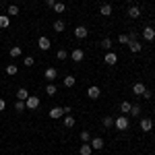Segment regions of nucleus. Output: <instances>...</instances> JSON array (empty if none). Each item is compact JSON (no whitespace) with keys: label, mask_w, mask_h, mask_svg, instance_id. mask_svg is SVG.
Segmentation results:
<instances>
[{"label":"nucleus","mask_w":155,"mask_h":155,"mask_svg":"<svg viewBox=\"0 0 155 155\" xmlns=\"http://www.w3.org/2000/svg\"><path fill=\"white\" fill-rule=\"evenodd\" d=\"M54 11L56 12H64V2H56V4H54Z\"/></svg>","instance_id":"36"},{"label":"nucleus","mask_w":155,"mask_h":155,"mask_svg":"<svg viewBox=\"0 0 155 155\" xmlns=\"http://www.w3.org/2000/svg\"><path fill=\"white\" fill-rule=\"evenodd\" d=\"M87 35H89V29H87L85 25H79V27H74V37H77V39H85Z\"/></svg>","instance_id":"6"},{"label":"nucleus","mask_w":155,"mask_h":155,"mask_svg":"<svg viewBox=\"0 0 155 155\" xmlns=\"http://www.w3.org/2000/svg\"><path fill=\"white\" fill-rule=\"evenodd\" d=\"M89 145H91L93 151H101V149H104V139H101V137H91Z\"/></svg>","instance_id":"4"},{"label":"nucleus","mask_w":155,"mask_h":155,"mask_svg":"<svg viewBox=\"0 0 155 155\" xmlns=\"http://www.w3.org/2000/svg\"><path fill=\"white\" fill-rule=\"evenodd\" d=\"M17 72H19V68H17V64H8V66H6V74H11V77H15Z\"/></svg>","instance_id":"30"},{"label":"nucleus","mask_w":155,"mask_h":155,"mask_svg":"<svg viewBox=\"0 0 155 155\" xmlns=\"http://www.w3.org/2000/svg\"><path fill=\"white\" fill-rule=\"evenodd\" d=\"M141 97H143V99H151V97H153V93H151L149 89H145V93H143Z\"/></svg>","instance_id":"38"},{"label":"nucleus","mask_w":155,"mask_h":155,"mask_svg":"<svg viewBox=\"0 0 155 155\" xmlns=\"http://www.w3.org/2000/svg\"><path fill=\"white\" fill-rule=\"evenodd\" d=\"M23 64H25V66H33V64H35L33 56H25V58H23Z\"/></svg>","instance_id":"35"},{"label":"nucleus","mask_w":155,"mask_h":155,"mask_svg":"<svg viewBox=\"0 0 155 155\" xmlns=\"http://www.w3.org/2000/svg\"><path fill=\"white\" fill-rule=\"evenodd\" d=\"M29 97V91L25 89V87H21V89H17V99H21V101H25Z\"/></svg>","instance_id":"24"},{"label":"nucleus","mask_w":155,"mask_h":155,"mask_svg":"<svg viewBox=\"0 0 155 155\" xmlns=\"http://www.w3.org/2000/svg\"><path fill=\"white\" fill-rule=\"evenodd\" d=\"M118 44H128V33H122L118 37Z\"/></svg>","instance_id":"37"},{"label":"nucleus","mask_w":155,"mask_h":155,"mask_svg":"<svg viewBox=\"0 0 155 155\" xmlns=\"http://www.w3.org/2000/svg\"><path fill=\"white\" fill-rule=\"evenodd\" d=\"M128 17H130V19H139V17H141V8H139L137 4H130V8H128Z\"/></svg>","instance_id":"14"},{"label":"nucleus","mask_w":155,"mask_h":155,"mask_svg":"<svg viewBox=\"0 0 155 155\" xmlns=\"http://www.w3.org/2000/svg\"><path fill=\"white\" fill-rule=\"evenodd\" d=\"M128 50H130L132 54H139L143 50V44L141 41H128Z\"/></svg>","instance_id":"13"},{"label":"nucleus","mask_w":155,"mask_h":155,"mask_svg":"<svg viewBox=\"0 0 155 155\" xmlns=\"http://www.w3.org/2000/svg\"><path fill=\"white\" fill-rule=\"evenodd\" d=\"M46 2V6H50V8H54V4H56V0H44Z\"/></svg>","instance_id":"39"},{"label":"nucleus","mask_w":155,"mask_h":155,"mask_svg":"<svg viewBox=\"0 0 155 155\" xmlns=\"http://www.w3.org/2000/svg\"><path fill=\"white\" fill-rule=\"evenodd\" d=\"M39 104H41V101H39V97H35V95H29L25 99V107H27V110H37Z\"/></svg>","instance_id":"3"},{"label":"nucleus","mask_w":155,"mask_h":155,"mask_svg":"<svg viewBox=\"0 0 155 155\" xmlns=\"http://www.w3.org/2000/svg\"><path fill=\"white\" fill-rule=\"evenodd\" d=\"M74 122H77V120L72 118L71 114H66V116H64V128H72V126H74Z\"/></svg>","instance_id":"25"},{"label":"nucleus","mask_w":155,"mask_h":155,"mask_svg":"<svg viewBox=\"0 0 155 155\" xmlns=\"http://www.w3.org/2000/svg\"><path fill=\"white\" fill-rule=\"evenodd\" d=\"M101 124H104V128H114V118L112 116H106V118L101 120Z\"/></svg>","instance_id":"28"},{"label":"nucleus","mask_w":155,"mask_h":155,"mask_svg":"<svg viewBox=\"0 0 155 155\" xmlns=\"http://www.w3.org/2000/svg\"><path fill=\"white\" fill-rule=\"evenodd\" d=\"M62 107H64V116H66V114H71V112H72V107H71V106H62Z\"/></svg>","instance_id":"41"},{"label":"nucleus","mask_w":155,"mask_h":155,"mask_svg":"<svg viewBox=\"0 0 155 155\" xmlns=\"http://www.w3.org/2000/svg\"><path fill=\"white\" fill-rule=\"evenodd\" d=\"M99 15L101 17H110L112 15V4H101L99 6Z\"/></svg>","instance_id":"19"},{"label":"nucleus","mask_w":155,"mask_h":155,"mask_svg":"<svg viewBox=\"0 0 155 155\" xmlns=\"http://www.w3.org/2000/svg\"><path fill=\"white\" fill-rule=\"evenodd\" d=\"M8 25H11V17H8V15H0V27L6 29Z\"/></svg>","instance_id":"26"},{"label":"nucleus","mask_w":155,"mask_h":155,"mask_svg":"<svg viewBox=\"0 0 155 155\" xmlns=\"http://www.w3.org/2000/svg\"><path fill=\"white\" fill-rule=\"evenodd\" d=\"M99 95H101V89H99L97 85H91V87L87 89V97H89V99H99Z\"/></svg>","instance_id":"7"},{"label":"nucleus","mask_w":155,"mask_h":155,"mask_svg":"<svg viewBox=\"0 0 155 155\" xmlns=\"http://www.w3.org/2000/svg\"><path fill=\"white\" fill-rule=\"evenodd\" d=\"M128 124H130V120H128V116H118V118H114V126L118 128V130H126L128 128Z\"/></svg>","instance_id":"1"},{"label":"nucleus","mask_w":155,"mask_h":155,"mask_svg":"<svg viewBox=\"0 0 155 155\" xmlns=\"http://www.w3.org/2000/svg\"><path fill=\"white\" fill-rule=\"evenodd\" d=\"M91 153H93V149H91L89 143H83L81 147H79V155H91Z\"/></svg>","instance_id":"16"},{"label":"nucleus","mask_w":155,"mask_h":155,"mask_svg":"<svg viewBox=\"0 0 155 155\" xmlns=\"http://www.w3.org/2000/svg\"><path fill=\"white\" fill-rule=\"evenodd\" d=\"M74 83H77V79H74L72 74H66V77H64V87H66V89L74 87Z\"/></svg>","instance_id":"22"},{"label":"nucleus","mask_w":155,"mask_h":155,"mask_svg":"<svg viewBox=\"0 0 155 155\" xmlns=\"http://www.w3.org/2000/svg\"><path fill=\"white\" fill-rule=\"evenodd\" d=\"M130 101H122V104H120V112H122V114H124V116H128V112H130Z\"/></svg>","instance_id":"27"},{"label":"nucleus","mask_w":155,"mask_h":155,"mask_svg":"<svg viewBox=\"0 0 155 155\" xmlns=\"http://www.w3.org/2000/svg\"><path fill=\"white\" fill-rule=\"evenodd\" d=\"M56 2H64V0H56Z\"/></svg>","instance_id":"43"},{"label":"nucleus","mask_w":155,"mask_h":155,"mask_svg":"<svg viewBox=\"0 0 155 155\" xmlns=\"http://www.w3.org/2000/svg\"><path fill=\"white\" fill-rule=\"evenodd\" d=\"M44 77L48 79V83H54V79L58 77V71H56L54 66H48V68H46V72H44Z\"/></svg>","instance_id":"11"},{"label":"nucleus","mask_w":155,"mask_h":155,"mask_svg":"<svg viewBox=\"0 0 155 155\" xmlns=\"http://www.w3.org/2000/svg\"><path fill=\"white\" fill-rule=\"evenodd\" d=\"M71 58H72V62H83V58H85L83 48H74L71 52Z\"/></svg>","instance_id":"8"},{"label":"nucleus","mask_w":155,"mask_h":155,"mask_svg":"<svg viewBox=\"0 0 155 155\" xmlns=\"http://www.w3.org/2000/svg\"><path fill=\"white\" fill-rule=\"evenodd\" d=\"M141 112H143V110H141V106H139V104H132V106H130V112H128V116L137 118V116H141Z\"/></svg>","instance_id":"18"},{"label":"nucleus","mask_w":155,"mask_h":155,"mask_svg":"<svg viewBox=\"0 0 155 155\" xmlns=\"http://www.w3.org/2000/svg\"><path fill=\"white\" fill-rule=\"evenodd\" d=\"M99 48L106 50V52H110V50H112V39H110V37H104V39L99 41Z\"/></svg>","instance_id":"20"},{"label":"nucleus","mask_w":155,"mask_h":155,"mask_svg":"<svg viewBox=\"0 0 155 155\" xmlns=\"http://www.w3.org/2000/svg\"><path fill=\"white\" fill-rule=\"evenodd\" d=\"M141 37H143L145 41H155V29L153 27H143V31H141Z\"/></svg>","instance_id":"2"},{"label":"nucleus","mask_w":155,"mask_h":155,"mask_svg":"<svg viewBox=\"0 0 155 155\" xmlns=\"http://www.w3.org/2000/svg\"><path fill=\"white\" fill-rule=\"evenodd\" d=\"M104 62H106L107 66H116V62H118V56H116V52H107L106 56H104Z\"/></svg>","instance_id":"10"},{"label":"nucleus","mask_w":155,"mask_h":155,"mask_svg":"<svg viewBox=\"0 0 155 155\" xmlns=\"http://www.w3.org/2000/svg\"><path fill=\"white\" fill-rule=\"evenodd\" d=\"M145 89H147V87H145L143 83H134L132 85V93H134V95H143Z\"/></svg>","instance_id":"17"},{"label":"nucleus","mask_w":155,"mask_h":155,"mask_svg":"<svg viewBox=\"0 0 155 155\" xmlns=\"http://www.w3.org/2000/svg\"><path fill=\"white\" fill-rule=\"evenodd\" d=\"M52 29H54L56 33H62V31L66 29V23H64L62 19H58V21H54V25H52Z\"/></svg>","instance_id":"15"},{"label":"nucleus","mask_w":155,"mask_h":155,"mask_svg":"<svg viewBox=\"0 0 155 155\" xmlns=\"http://www.w3.org/2000/svg\"><path fill=\"white\" fill-rule=\"evenodd\" d=\"M139 37H141L139 31H130V33H128V41H139Z\"/></svg>","instance_id":"34"},{"label":"nucleus","mask_w":155,"mask_h":155,"mask_svg":"<svg viewBox=\"0 0 155 155\" xmlns=\"http://www.w3.org/2000/svg\"><path fill=\"white\" fill-rule=\"evenodd\" d=\"M56 91H58V87H56L54 83H48V85H46V93H48V95H56Z\"/></svg>","instance_id":"29"},{"label":"nucleus","mask_w":155,"mask_h":155,"mask_svg":"<svg viewBox=\"0 0 155 155\" xmlns=\"http://www.w3.org/2000/svg\"><path fill=\"white\" fill-rule=\"evenodd\" d=\"M89 141H91V132L83 130V132H81V143H89Z\"/></svg>","instance_id":"31"},{"label":"nucleus","mask_w":155,"mask_h":155,"mask_svg":"<svg viewBox=\"0 0 155 155\" xmlns=\"http://www.w3.org/2000/svg\"><path fill=\"white\" fill-rule=\"evenodd\" d=\"M128 2H130V4H134V2H137V0H128Z\"/></svg>","instance_id":"42"},{"label":"nucleus","mask_w":155,"mask_h":155,"mask_svg":"<svg viewBox=\"0 0 155 155\" xmlns=\"http://www.w3.org/2000/svg\"><path fill=\"white\" fill-rule=\"evenodd\" d=\"M0 2H2V0H0Z\"/></svg>","instance_id":"44"},{"label":"nucleus","mask_w":155,"mask_h":155,"mask_svg":"<svg viewBox=\"0 0 155 155\" xmlns=\"http://www.w3.org/2000/svg\"><path fill=\"white\" fill-rule=\"evenodd\" d=\"M50 118H52V120H58V118H64V107H60V106H56V107H52V110H50Z\"/></svg>","instance_id":"9"},{"label":"nucleus","mask_w":155,"mask_h":155,"mask_svg":"<svg viewBox=\"0 0 155 155\" xmlns=\"http://www.w3.org/2000/svg\"><path fill=\"white\" fill-rule=\"evenodd\" d=\"M56 56H58V60H66L68 58V52H66L64 48H60L58 52H56Z\"/></svg>","instance_id":"33"},{"label":"nucleus","mask_w":155,"mask_h":155,"mask_svg":"<svg viewBox=\"0 0 155 155\" xmlns=\"http://www.w3.org/2000/svg\"><path fill=\"white\" fill-rule=\"evenodd\" d=\"M141 130L143 132H151L153 130V122H151V118H141Z\"/></svg>","instance_id":"12"},{"label":"nucleus","mask_w":155,"mask_h":155,"mask_svg":"<svg viewBox=\"0 0 155 155\" xmlns=\"http://www.w3.org/2000/svg\"><path fill=\"white\" fill-rule=\"evenodd\" d=\"M15 110H17V112H25V110H27V107H25V101L17 99V101H15Z\"/></svg>","instance_id":"32"},{"label":"nucleus","mask_w":155,"mask_h":155,"mask_svg":"<svg viewBox=\"0 0 155 155\" xmlns=\"http://www.w3.org/2000/svg\"><path fill=\"white\" fill-rule=\"evenodd\" d=\"M37 48L41 50V52H48V50L52 48V44H50V39L46 35H41L39 39H37Z\"/></svg>","instance_id":"5"},{"label":"nucleus","mask_w":155,"mask_h":155,"mask_svg":"<svg viewBox=\"0 0 155 155\" xmlns=\"http://www.w3.org/2000/svg\"><path fill=\"white\" fill-rule=\"evenodd\" d=\"M19 6H17V4H11V6H8V8H6V15H8V17H19Z\"/></svg>","instance_id":"23"},{"label":"nucleus","mask_w":155,"mask_h":155,"mask_svg":"<svg viewBox=\"0 0 155 155\" xmlns=\"http://www.w3.org/2000/svg\"><path fill=\"white\" fill-rule=\"evenodd\" d=\"M8 54H11V58H19V56L23 54V48H21V46H12Z\"/></svg>","instance_id":"21"},{"label":"nucleus","mask_w":155,"mask_h":155,"mask_svg":"<svg viewBox=\"0 0 155 155\" xmlns=\"http://www.w3.org/2000/svg\"><path fill=\"white\" fill-rule=\"evenodd\" d=\"M4 110H6V101L0 97V112H4Z\"/></svg>","instance_id":"40"}]
</instances>
